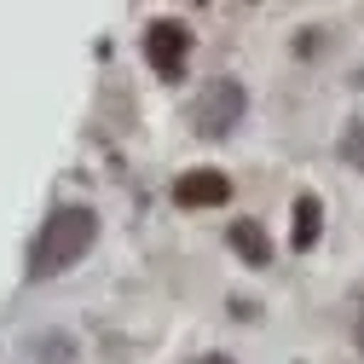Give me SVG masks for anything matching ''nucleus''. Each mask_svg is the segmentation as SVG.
I'll return each mask as SVG.
<instances>
[{
	"mask_svg": "<svg viewBox=\"0 0 364 364\" xmlns=\"http://www.w3.org/2000/svg\"><path fill=\"white\" fill-rule=\"evenodd\" d=\"M93 237H99V214L93 208H81V203L58 208L47 225H41V237L29 243V278H53V272L75 266L87 249H93Z\"/></svg>",
	"mask_w": 364,
	"mask_h": 364,
	"instance_id": "1",
	"label": "nucleus"
},
{
	"mask_svg": "<svg viewBox=\"0 0 364 364\" xmlns=\"http://www.w3.org/2000/svg\"><path fill=\"white\" fill-rule=\"evenodd\" d=\"M243 105H249L243 81H208L203 99H197V110H191V127L203 133V139H220V133H232L243 122Z\"/></svg>",
	"mask_w": 364,
	"mask_h": 364,
	"instance_id": "2",
	"label": "nucleus"
},
{
	"mask_svg": "<svg viewBox=\"0 0 364 364\" xmlns=\"http://www.w3.org/2000/svg\"><path fill=\"white\" fill-rule=\"evenodd\" d=\"M145 58L162 81H186V64H191V29L179 18H156L145 29Z\"/></svg>",
	"mask_w": 364,
	"mask_h": 364,
	"instance_id": "3",
	"label": "nucleus"
},
{
	"mask_svg": "<svg viewBox=\"0 0 364 364\" xmlns=\"http://www.w3.org/2000/svg\"><path fill=\"white\" fill-rule=\"evenodd\" d=\"M225 197H232V179L220 168H191V173H179V186H173L179 208H220Z\"/></svg>",
	"mask_w": 364,
	"mask_h": 364,
	"instance_id": "4",
	"label": "nucleus"
},
{
	"mask_svg": "<svg viewBox=\"0 0 364 364\" xmlns=\"http://www.w3.org/2000/svg\"><path fill=\"white\" fill-rule=\"evenodd\" d=\"M225 243H232L249 266H272V237L260 232V220H232L225 225Z\"/></svg>",
	"mask_w": 364,
	"mask_h": 364,
	"instance_id": "5",
	"label": "nucleus"
},
{
	"mask_svg": "<svg viewBox=\"0 0 364 364\" xmlns=\"http://www.w3.org/2000/svg\"><path fill=\"white\" fill-rule=\"evenodd\" d=\"M318 232H324V203H318L312 191H301V197H295V232H289V249L306 255V249L318 243Z\"/></svg>",
	"mask_w": 364,
	"mask_h": 364,
	"instance_id": "6",
	"label": "nucleus"
},
{
	"mask_svg": "<svg viewBox=\"0 0 364 364\" xmlns=\"http://www.w3.org/2000/svg\"><path fill=\"white\" fill-rule=\"evenodd\" d=\"M341 156H347L353 168H364V122H347V133H341Z\"/></svg>",
	"mask_w": 364,
	"mask_h": 364,
	"instance_id": "7",
	"label": "nucleus"
},
{
	"mask_svg": "<svg viewBox=\"0 0 364 364\" xmlns=\"http://www.w3.org/2000/svg\"><path fill=\"white\" fill-rule=\"evenodd\" d=\"M47 364H70V341L64 336H47Z\"/></svg>",
	"mask_w": 364,
	"mask_h": 364,
	"instance_id": "8",
	"label": "nucleus"
},
{
	"mask_svg": "<svg viewBox=\"0 0 364 364\" xmlns=\"http://www.w3.org/2000/svg\"><path fill=\"white\" fill-rule=\"evenodd\" d=\"M295 53L306 58V53H318V29H301V41H295Z\"/></svg>",
	"mask_w": 364,
	"mask_h": 364,
	"instance_id": "9",
	"label": "nucleus"
},
{
	"mask_svg": "<svg viewBox=\"0 0 364 364\" xmlns=\"http://www.w3.org/2000/svg\"><path fill=\"white\" fill-rule=\"evenodd\" d=\"M197 364H232V358H220V353H208V358H197Z\"/></svg>",
	"mask_w": 364,
	"mask_h": 364,
	"instance_id": "10",
	"label": "nucleus"
},
{
	"mask_svg": "<svg viewBox=\"0 0 364 364\" xmlns=\"http://www.w3.org/2000/svg\"><path fill=\"white\" fill-rule=\"evenodd\" d=\"M358 353H364V312H358Z\"/></svg>",
	"mask_w": 364,
	"mask_h": 364,
	"instance_id": "11",
	"label": "nucleus"
}]
</instances>
